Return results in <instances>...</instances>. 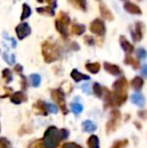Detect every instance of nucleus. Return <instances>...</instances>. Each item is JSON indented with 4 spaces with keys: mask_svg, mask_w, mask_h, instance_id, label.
<instances>
[{
    "mask_svg": "<svg viewBox=\"0 0 147 148\" xmlns=\"http://www.w3.org/2000/svg\"><path fill=\"white\" fill-rule=\"evenodd\" d=\"M85 40H86V42L88 43V45H93L95 43L94 39H93L91 36H86V37H85Z\"/></svg>",
    "mask_w": 147,
    "mask_h": 148,
    "instance_id": "nucleus-40",
    "label": "nucleus"
},
{
    "mask_svg": "<svg viewBox=\"0 0 147 148\" xmlns=\"http://www.w3.org/2000/svg\"><path fill=\"white\" fill-rule=\"evenodd\" d=\"M30 14H31L30 7L27 5V4H23V10H22V14H21V20H24L25 18L29 17Z\"/></svg>",
    "mask_w": 147,
    "mask_h": 148,
    "instance_id": "nucleus-29",
    "label": "nucleus"
},
{
    "mask_svg": "<svg viewBox=\"0 0 147 148\" xmlns=\"http://www.w3.org/2000/svg\"><path fill=\"white\" fill-rule=\"evenodd\" d=\"M71 2H73V3H76L78 4L79 6H80L81 8H82L83 10H86V0H70Z\"/></svg>",
    "mask_w": 147,
    "mask_h": 148,
    "instance_id": "nucleus-34",
    "label": "nucleus"
},
{
    "mask_svg": "<svg viewBox=\"0 0 147 148\" xmlns=\"http://www.w3.org/2000/svg\"><path fill=\"white\" fill-rule=\"evenodd\" d=\"M71 110L74 114L79 115V114H81L83 112L84 107H83V105H81L80 103H72L71 104Z\"/></svg>",
    "mask_w": 147,
    "mask_h": 148,
    "instance_id": "nucleus-25",
    "label": "nucleus"
},
{
    "mask_svg": "<svg viewBox=\"0 0 147 148\" xmlns=\"http://www.w3.org/2000/svg\"><path fill=\"white\" fill-rule=\"evenodd\" d=\"M124 8L127 12L132 14H141V10L138 7L136 4L132 3V2H126L125 5H124Z\"/></svg>",
    "mask_w": 147,
    "mask_h": 148,
    "instance_id": "nucleus-13",
    "label": "nucleus"
},
{
    "mask_svg": "<svg viewBox=\"0 0 147 148\" xmlns=\"http://www.w3.org/2000/svg\"><path fill=\"white\" fill-rule=\"evenodd\" d=\"M61 148H83V147L76 142H66L62 145Z\"/></svg>",
    "mask_w": 147,
    "mask_h": 148,
    "instance_id": "nucleus-32",
    "label": "nucleus"
},
{
    "mask_svg": "<svg viewBox=\"0 0 147 148\" xmlns=\"http://www.w3.org/2000/svg\"><path fill=\"white\" fill-rule=\"evenodd\" d=\"M30 81H31V84L34 87H36V88H37V87L40 85V82H41V78L39 75L37 74H34L30 76Z\"/></svg>",
    "mask_w": 147,
    "mask_h": 148,
    "instance_id": "nucleus-28",
    "label": "nucleus"
},
{
    "mask_svg": "<svg viewBox=\"0 0 147 148\" xmlns=\"http://www.w3.org/2000/svg\"><path fill=\"white\" fill-rule=\"evenodd\" d=\"M90 31L97 35H104L106 33V27H105L104 22L101 19H95L90 25Z\"/></svg>",
    "mask_w": 147,
    "mask_h": 148,
    "instance_id": "nucleus-6",
    "label": "nucleus"
},
{
    "mask_svg": "<svg viewBox=\"0 0 147 148\" xmlns=\"http://www.w3.org/2000/svg\"><path fill=\"white\" fill-rule=\"evenodd\" d=\"M51 98L55 103L59 105V109L62 110L64 115L68 114V109L66 106V100H65V92L63 91V89H55L51 91Z\"/></svg>",
    "mask_w": 147,
    "mask_h": 148,
    "instance_id": "nucleus-5",
    "label": "nucleus"
},
{
    "mask_svg": "<svg viewBox=\"0 0 147 148\" xmlns=\"http://www.w3.org/2000/svg\"><path fill=\"white\" fill-rule=\"evenodd\" d=\"M59 16H61V17L59 18V20H61L62 22H64L66 25H68V24L70 23V18H69V16H68L67 14L61 13V14H59Z\"/></svg>",
    "mask_w": 147,
    "mask_h": 148,
    "instance_id": "nucleus-37",
    "label": "nucleus"
},
{
    "mask_svg": "<svg viewBox=\"0 0 147 148\" xmlns=\"http://www.w3.org/2000/svg\"><path fill=\"white\" fill-rule=\"evenodd\" d=\"M85 29H86V28H85V26L82 25V24H74L73 27H72V31L77 35H80V34H82V33H84Z\"/></svg>",
    "mask_w": 147,
    "mask_h": 148,
    "instance_id": "nucleus-26",
    "label": "nucleus"
},
{
    "mask_svg": "<svg viewBox=\"0 0 147 148\" xmlns=\"http://www.w3.org/2000/svg\"><path fill=\"white\" fill-rule=\"evenodd\" d=\"M69 134V130L66 128L59 129L55 126H49L43 135V146L44 148H57L62 141L68 139Z\"/></svg>",
    "mask_w": 147,
    "mask_h": 148,
    "instance_id": "nucleus-1",
    "label": "nucleus"
},
{
    "mask_svg": "<svg viewBox=\"0 0 147 148\" xmlns=\"http://www.w3.org/2000/svg\"><path fill=\"white\" fill-rule=\"evenodd\" d=\"M0 146L2 148H9L10 147V141H8L6 138L1 137L0 138Z\"/></svg>",
    "mask_w": 147,
    "mask_h": 148,
    "instance_id": "nucleus-36",
    "label": "nucleus"
},
{
    "mask_svg": "<svg viewBox=\"0 0 147 148\" xmlns=\"http://www.w3.org/2000/svg\"><path fill=\"white\" fill-rule=\"evenodd\" d=\"M2 77H3V79L5 80V82L7 83V84H9L10 82H12V74H11V71H10L9 69L3 70V72H2Z\"/></svg>",
    "mask_w": 147,
    "mask_h": 148,
    "instance_id": "nucleus-27",
    "label": "nucleus"
},
{
    "mask_svg": "<svg viewBox=\"0 0 147 148\" xmlns=\"http://www.w3.org/2000/svg\"><path fill=\"white\" fill-rule=\"evenodd\" d=\"M10 101L13 104H15V105H19V104L27 101V97H26V95L23 92H21V91L15 92V93L12 94L11 97H10Z\"/></svg>",
    "mask_w": 147,
    "mask_h": 148,
    "instance_id": "nucleus-9",
    "label": "nucleus"
},
{
    "mask_svg": "<svg viewBox=\"0 0 147 148\" xmlns=\"http://www.w3.org/2000/svg\"><path fill=\"white\" fill-rule=\"evenodd\" d=\"M27 148H44V146H43L42 140L41 139H37V140L30 142V144L28 145Z\"/></svg>",
    "mask_w": 147,
    "mask_h": 148,
    "instance_id": "nucleus-30",
    "label": "nucleus"
},
{
    "mask_svg": "<svg viewBox=\"0 0 147 148\" xmlns=\"http://www.w3.org/2000/svg\"><path fill=\"white\" fill-rule=\"evenodd\" d=\"M55 27L61 32V34L67 36V25H66L64 22H62L61 20H57V21H55Z\"/></svg>",
    "mask_w": 147,
    "mask_h": 148,
    "instance_id": "nucleus-23",
    "label": "nucleus"
},
{
    "mask_svg": "<svg viewBox=\"0 0 147 148\" xmlns=\"http://www.w3.org/2000/svg\"><path fill=\"white\" fill-rule=\"evenodd\" d=\"M32 108H34V112H36V114H40V115H42V116H46L47 114H49L46 103H44V102L41 101V100H38V101L32 106Z\"/></svg>",
    "mask_w": 147,
    "mask_h": 148,
    "instance_id": "nucleus-8",
    "label": "nucleus"
},
{
    "mask_svg": "<svg viewBox=\"0 0 147 148\" xmlns=\"http://www.w3.org/2000/svg\"><path fill=\"white\" fill-rule=\"evenodd\" d=\"M46 107L47 110H49V113H53V114H57L59 110H57V107L53 104H46Z\"/></svg>",
    "mask_w": 147,
    "mask_h": 148,
    "instance_id": "nucleus-35",
    "label": "nucleus"
},
{
    "mask_svg": "<svg viewBox=\"0 0 147 148\" xmlns=\"http://www.w3.org/2000/svg\"><path fill=\"white\" fill-rule=\"evenodd\" d=\"M121 119H122V115L119 110L117 109L112 110L110 114V120L106 124V132L108 134H110V133L117 130L118 126H119L120 122H121Z\"/></svg>",
    "mask_w": 147,
    "mask_h": 148,
    "instance_id": "nucleus-3",
    "label": "nucleus"
},
{
    "mask_svg": "<svg viewBox=\"0 0 147 148\" xmlns=\"http://www.w3.org/2000/svg\"><path fill=\"white\" fill-rule=\"evenodd\" d=\"M100 64L99 62H92V64H86V69L87 71H89L92 74H97V73L100 71Z\"/></svg>",
    "mask_w": 147,
    "mask_h": 148,
    "instance_id": "nucleus-19",
    "label": "nucleus"
},
{
    "mask_svg": "<svg viewBox=\"0 0 147 148\" xmlns=\"http://www.w3.org/2000/svg\"><path fill=\"white\" fill-rule=\"evenodd\" d=\"M93 91H94V94L97 96L98 98H102L103 94H104V89L102 88L100 84L98 83H95L94 86H93Z\"/></svg>",
    "mask_w": 147,
    "mask_h": 148,
    "instance_id": "nucleus-24",
    "label": "nucleus"
},
{
    "mask_svg": "<svg viewBox=\"0 0 147 148\" xmlns=\"http://www.w3.org/2000/svg\"><path fill=\"white\" fill-rule=\"evenodd\" d=\"M136 55H137L138 59H145L147 57V51L144 49H138L136 51Z\"/></svg>",
    "mask_w": 147,
    "mask_h": 148,
    "instance_id": "nucleus-33",
    "label": "nucleus"
},
{
    "mask_svg": "<svg viewBox=\"0 0 147 148\" xmlns=\"http://www.w3.org/2000/svg\"><path fill=\"white\" fill-rule=\"evenodd\" d=\"M142 28H143V25H142L141 22H137L136 23V28H135V31H132V38L133 40L135 41H138L142 38Z\"/></svg>",
    "mask_w": 147,
    "mask_h": 148,
    "instance_id": "nucleus-14",
    "label": "nucleus"
},
{
    "mask_svg": "<svg viewBox=\"0 0 147 148\" xmlns=\"http://www.w3.org/2000/svg\"><path fill=\"white\" fill-rule=\"evenodd\" d=\"M104 68H105V71H106V72H108L109 74L113 75V76H120V75L122 74L119 66H116V64H110V62H105Z\"/></svg>",
    "mask_w": 147,
    "mask_h": 148,
    "instance_id": "nucleus-11",
    "label": "nucleus"
},
{
    "mask_svg": "<svg viewBox=\"0 0 147 148\" xmlns=\"http://www.w3.org/2000/svg\"><path fill=\"white\" fill-rule=\"evenodd\" d=\"M0 131H1V127H0Z\"/></svg>",
    "mask_w": 147,
    "mask_h": 148,
    "instance_id": "nucleus-48",
    "label": "nucleus"
},
{
    "mask_svg": "<svg viewBox=\"0 0 147 148\" xmlns=\"http://www.w3.org/2000/svg\"><path fill=\"white\" fill-rule=\"evenodd\" d=\"M15 31L18 38L23 39L24 37H26L30 33V27L27 23H21L17 25V27L15 28Z\"/></svg>",
    "mask_w": 147,
    "mask_h": 148,
    "instance_id": "nucleus-7",
    "label": "nucleus"
},
{
    "mask_svg": "<svg viewBox=\"0 0 147 148\" xmlns=\"http://www.w3.org/2000/svg\"><path fill=\"white\" fill-rule=\"evenodd\" d=\"M97 126L93 121L91 120H86L83 122V130L85 132H88V133H92L94 131H96Z\"/></svg>",
    "mask_w": 147,
    "mask_h": 148,
    "instance_id": "nucleus-16",
    "label": "nucleus"
},
{
    "mask_svg": "<svg viewBox=\"0 0 147 148\" xmlns=\"http://www.w3.org/2000/svg\"><path fill=\"white\" fill-rule=\"evenodd\" d=\"M100 12H101V15H102L103 17L107 18V19H109V20L113 19V15H112L111 11L106 7V6L103 5V4L100 5Z\"/></svg>",
    "mask_w": 147,
    "mask_h": 148,
    "instance_id": "nucleus-20",
    "label": "nucleus"
},
{
    "mask_svg": "<svg viewBox=\"0 0 147 148\" xmlns=\"http://www.w3.org/2000/svg\"><path fill=\"white\" fill-rule=\"evenodd\" d=\"M14 70H15V72L17 73V74L21 75L22 71H23V68H22V66H20V64H17V66H15V68H14Z\"/></svg>",
    "mask_w": 147,
    "mask_h": 148,
    "instance_id": "nucleus-39",
    "label": "nucleus"
},
{
    "mask_svg": "<svg viewBox=\"0 0 147 148\" xmlns=\"http://www.w3.org/2000/svg\"><path fill=\"white\" fill-rule=\"evenodd\" d=\"M37 12L39 13H46L49 15H53L55 11H53V8L51 7H44V8H37Z\"/></svg>",
    "mask_w": 147,
    "mask_h": 148,
    "instance_id": "nucleus-31",
    "label": "nucleus"
},
{
    "mask_svg": "<svg viewBox=\"0 0 147 148\" xmlns=\"http://www.w3.org/2000/svg\"><path fill=\"white\" fill-rule=\"evenodd\" d=\"M0 148H2V147H1V146H0Z\"/></svg>",
    "mask_w": 147,
    "mask_h": 148,
    "instance_id": "nucleus-49",
    "label": "nucleus"
},
{
    "mask_svg": "<svg viewBox=\"0 0 147 148\" xmlns=\"http://www.w3.org/2000/svg\"><path fill=\"white\" fill-rule=\"evenodd\" d=\"M42 53L46 62H53L59 58V53H57V47L49 42H45L42 45Z\"/></svg>",
    "mask_w": 147,
    "mask_h": 148,
    "instance_id": "nucleus-4",
    "label": "nucleus"
},
{
    "mask_svg": "<svg viewBox=\"0 0 147 148\" xmlns=\"http://www.w3.org/2000/svg\"><path fill=\"white\" fill-rule=\"evenodd\" d=\"M89 148H100V140L96 135H91L87 140Z\"/></svg>",
    "mask_w": 147,
    "mask_h": 148,
    "instance_id": "nucleus-17",
    "label": "nucleus"
},
{
    "mask_svg": "<svg viewBox=\"0 0 147 148\" xmlns=\"http://www.w3.org/2000/svg\"><path fill=\"white\" fill-rule=\"evenodd\" d=\"M123 1H128V0H123Z\"/></svg>",
    "mask_w": 147,
    "mask_h": 148,
    "instance_id": "nucleus-47",
    "label": "nucleus"
},
{
    "mask_svg": "<svg viewBox=\"0 0 147 148\" xmlns=\"http://www.w3.org/2000/svg\"><path fill=\"white\" fill-rule=\"evenodd\" d=\"M120 45H121V47L123 49V51L127 53H131L133 51L134 47L127 39L125 38V36H121L120 37Z\"/></svg>",
    "mask_w": 147,
    "mask_h": 148,
    "instance_id": "nucleus-12",
    "label": "nucleus"
},
{
    "mask_svg": "<svg viewBox=\"0 0 147 148\" xmlns=\"http://www.w3.org/2000/svg\"><path fill=\"white\" fill-rule=\"evenodd\" d=\"M129 141L128 139H121V140H117L112 144L111 148H125L128 146Z\"/></svg>",
    "mask_w": 147,
    "mask_h": 148,
    "instance_id": "nucleus-21",
    "label": "nucleus"
},
{
    "mask_svg": "<svg viewBox=\"0 0 147 148\" xmlns=\"http://www.w3.org/2000/svg\"><path fill=\"white\" fill-rule=\"evenodd\" d=\"M128 82L125 78L118 79L113 84V106H122L127 100Z\"/></svg>",
    "mask_w": 147,
    "mask_h": 148,
    "instance_id": "nucleus-2",
    "label": "nucleus"
},
{
    "mask_svg": "<svg viewBox=\"0 0 147 148\" xmlns=\"http://www.w3.org/2000/svg\"><path fill=\"white\" fill-rule=\"evenodd\" d=\"M71 77L73 78V80L75 82L79 83L81 81H84V80H90V77L87 76V75H84L82 73H80L78 70H73L71 73Z\"/></svg>",
    "mask_w": 147,
    "mask_h": 148,
    "instance_id": "nucleus-15",
    "label": "nucleus"
},
{
    "mask_svg": "<svg viewBox=\"0 0 147 148\" xmlns=\"http://www.w3.org/2000/svg\"><path fill=\"white\" fill-rule=\"evenodd\" d=\"M38 2H43V0H37Z\"/></svg>",
    "mask_w": 147,
    "mask_h": 148,
    "instance_id": "nucleus-46",
    "label": "nucleus"
},
{
    "mask_svg": "<svg viewBox=\"0 0 147 148\" xmlns=\"http://www.w3.org/2000/svg\"><path fill=\"white\" fill-rule=\"evenodd\" d=\"M46 1L49 6H51V7H53V8L57 7V0H46Z\"/></svg>",
    "mask_w": 147,
    "mask_h": 148,
    "instance_id": "nucleus-42",
    "label": "nucleus"
},
{
    "mask_svg": "<svg viewBox=\"0 0 147 148\" xmlns=\"http://www.w3.org/2000/svg\"><path fill=\"white\" fill-rule=\"evenodd\" d=\"M138 115H139L141 118L146 119L147 118V112L146 111H140V112H138Z\"/></svg>",
    "mask_w": 147,
    "mask_h": 148,
    "instance_id": "nucleus-44",
    "label": "nucleus"
},
{
    "mask_svg": "<svg viewBox=\"0 0 147 148\" xmlns=\"http://www.w3.org/2000/svg\"><path fill=\"white\" fill-rule=\"evenodd\" d=\"M89 88H90V85H89V84H84V85H83V87H82V89L84 90L87 94H90V89H89Z\"/></svg>",
    "mask_w": 147,
    "mask_h": 148,
    "instance_id": "nucleus-43",
    "label": "nucleus"
},
{
    "mask_svg": "<svg viewBox=\"0 0 147 148\" xmlns=\"http://www.w3.org/2000/svg\"><path fill=\"white\" fill-rule=\"evenodd\" d=\"M143 79L140 78V77H135V78L133 79V80L131 81V88L134 89L135 91H140V90L142 89V87H143Z\"/></svg>",
    "mask_w": 147,
    "mask_h": 148,
    "instance_id": "nucleus-18",
    "label": "nucleus"
},
{
    "mask_svg": "<svg viewBox=\"0 0 147 148\" xmlns=\"http://www.w3.org/2000/svg\"><path fill=\"white\" fill-rule=\"evenodd\" d=\"M130 100L134 105L138 106V107H144V105H145V98L141 93H135L131 95Z\"/></svg>",
    "mask_w": 147,
    "mask_h": 148,
    "instance_id": "nucleus-10",
    "label": "nucleus"
},
{
    "mask_svg": "<svg viewBox=\"0 0 147 148\" xmlns=\"http://www.w3.org/2000/svg\"><path fill=\"white\" fill-rule=\"evenodd\" d=\"M141 75L143 77H146L147 78V64H144L141 69Z\"/></svg>",
    "mask_w": 147,
    "mask_h": 148,
    "instance_id": "nucleus-41",
    "label": "nucleus"
},
{
    "mask_svg": "<svg viewBox=\"0 0 147 148\" xmlns=\"http://www.w3.org/2000/svg\"><path fill=\"white\" fill-rule=\"evenodd\" d=\"M134 124L136 125V127H137L138 129H141V125H140V123H137V122H134Z\"/></svg>",
    "mask_w": 147,
    "mask_h": 148,
    "instance_id": "nucleus-45",
    "label": "nucleus"
},
{
    "mask_svg": "<svg viewBox=\"0 0 147 148\" xmlns=\"http://www.w3.org/2000/svg\"><path fill=\"white\" fill-rule=\"evenodd\" d=\"M124 62H125L126 64H130V66H133L134 70H137V69L139 68V66H140L138 60H135L134 58H132V57H126V59H125Z\"/></svg>",
    "mask_w": 147,
    "mask_h": 148,
    "instance_id": "nucleus-22",
    "label": "nucleus"
},
{
    "mask_svg": "<svg viewBox=\"0 0 147 148\" xmlns=\"http://www.w3.org/2000/svg\"><path fill=\"white\" fill-rule=\"evenodd\" d=\"M21 76V87H22V89H26L27 88V82H26V79H25V77H23L22 75H20Z\"/></svg>",
    "mask_w": 147,
    "mask_h": 148,
    "instance_id": "nucleus-38",
    "label": "nucleus"
}]
</instances>
